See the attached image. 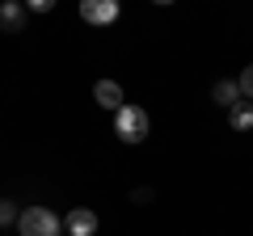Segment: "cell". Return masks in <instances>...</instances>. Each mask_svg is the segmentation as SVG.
Listing matches in <instances>:
<instances>
[{
  "instance_id": "obj_1",
  "label": "cell",
  "mask_w": 253,
  "mask_h": 236,
  "mask_svg": "<svg viewBox=\"0 0 253 236\" xmlns=\"http://www.w3.org/2000/svg\"><path fill=\"white\" fill-rule=\"evenodd\" d=\"M114 135L123 139V144H144L148 139V114L144 106H118L114 110Z\"/></svg>"
},
{
  "instance_id": "obj_2",
  "label": "cell",
  "mask_w": 253,
  "mask_h": 236,
  "mask_svg": "<svg viewBox=\"0 0 253 236\" xmlns=\"http://www.w3.org/2000/svg\"><path fill=\"white\" fill-rule=\"evenodd\" d=\"M63 219L55 215L51 207H26L17 211V232L21 236H59Z\"/></svg>"
},
{
  "instance_id": "obj_3",
  "label": "cell",
  "mask_w": 253,
  "mask_h": 236,
  "mask_svg": "<svg viewBox=\"0 0 253 236\" xmlns=\"http://www.w3.org/2000/svg\"><path fill=\"white\" fill-rule=\"evenodd\" d=\"M118 0H81V17L89 26H114L118 21Z\"/></svg>"
},
{
  "instance_id": "obj_4",
  "label": "cell",
  "mask_w": 253,
  "mask_h": 236,
  "mask_svg": "<svg viewBox=\"0 0 253 236\" xmlns=\"http://www.w3.org/2000/svg\"><path fill=\"white\" fill-rule=\"evenodd\" d=\"M63 228H68L72 236H97V211L72 207V211H68V219H63Z\"/></svg>"
},
{
  "instance_id": "obj_5",
  "label": "cell",
  "mask_w": 253,
  "mask_h": 236,
  "mask_svg": "<svg viewBox=\"0 0 253 236\" xmlns=\"http://www.w3.org/2000/svg\"><path fill=\"white\" fill-rule=\"evenodd\" d=\"M93 97H97L101 110L114 114V110L123 106V84H118V80H97V84H93Z\"/></svg>"
},
{
  "instance_id": "obj_6",
  "label": "cell",
  "mask_w": 253,
  "mask_h": 236,
  "mask_svg": "<svg viewBox=\"0 0 253 236\" xmlns=\"http://www.w3.org/2000/svg\"><path fill=\"white\" fill-rule=\"evenodd\" d=\"M21 26H26V4H17V0H4V4H0V30L17 34Z\"/></svg>"
},
{
  "instance_id": "obj_7",
  "label": "cell",
  "mask_w": 253,
  "mask_h": 236,
  "mask_svg": "<svg viewBox=\"0 0 253 236\" xmlns=\"http://www.w3.org/2000/svg\"><path fill=\"white\" fill-rule=\"evenodd\" d=\"M228 127L232 131H253V101H236V106H228Z\"/></svg>"
},
{
  "instance_id": "obj_8",
  "label": "cell",
  "mask_w": 253,
  "mask_h": 236,
  "mask_svg": "<svg viewBox=\"0 0 253 236\" xmlns=\"http://www.w3.org/2000/svg\"><path fill=\"white\" fill-rule=\"evenodd\" d=\"M211 97H215L219 106H236V101H241V89H236V80H215Z\"/></svg>"
},
{
  "instance_id": "obj_9",
  "label": "cell",
  "mask_w": 253,
  "mask_h": 236,
  "mask_svg": "<svg viewBox=\"0 0 253 236\" xmlns=\"http://www.w3.org/2000/svg\"><path fill=\"white\" fill-rule=\"evenodd\" d=\"M236 89H241V97H245V101H253V64H249V68L241 72V80H236Z\"/></svg>"
},
{
  "instance_id": "obj_10",
  "label": "cell",
  "mask_w": 253,
  "mask_h": 236,
  "mask_svg": "<svg viewBox=\"0 0 253 236\" xmlns=\"http://www.w3.org/2000/svg\"><path fill=\"white\" fill-rule=\"evenodd\" d=\"M9 224H17V207L9 198H0V228H9Z\"/></svg>"
},
{
  "instance_id": "obj_11",
  "label": "cell",
  "mask_w": 253,
  "mask_h": 236,
  "mask_svg": "<svg viewBox=\"0 0 253 236\" xmlns=\"http://www.w3.org/2000/svg\"><path fill=\"white\" fill-rule=\"evenodd\" d=\"M26 9H34V13H51V9H55V0H26Z\"/></svg>"
},
{
  "instance_id": "obj_12",
  "label": "cell",
  "mask_w": 253,
  "mask_h": 236,
  "mask_svg": "<svg viewBox=\"0 0 253 236\" xmlns=\"http://www.w3.org/2000/svg\"><path fill=\"white\" fill-rule=\"evenodd\" d=\"M152 4H173V0H152Z\"/></svg>"
}]
</instances>
